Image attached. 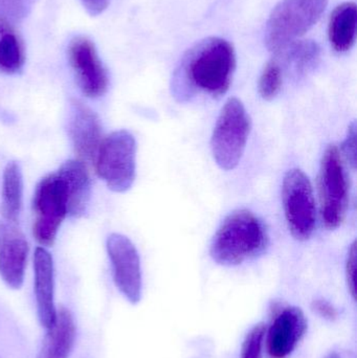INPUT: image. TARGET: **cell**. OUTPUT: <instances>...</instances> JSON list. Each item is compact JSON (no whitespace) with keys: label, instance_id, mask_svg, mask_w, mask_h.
<instances>
[{"label":"cell","instance_id":"obj_5","mask_svg":"<svg viewBox=\"0 0 357 358\" xmlns=\"http://www.w3.org/2000/svg\"><path fill=\"white\" fill-rule=\"evenodd\" d=\"M96 174L111 191L125 193L136 176V141L127 130L103 138L94 159Z\"/></svg>","mask_w":357,"mask_h":358},{"label":"cell","instance_id":"obj_20","mask_svg":"<svg viewBox=\"0 0 357 358\" xmlns=\"http://www.w3.org/2000/svg\"><path fill=\"white\" fill-rule=\"evenodd\" d=\"M282 52L298 71H307L316 64L320 57V48L312 41L295 42Z\"/></svg>","mask_w":357,"mask_h":358},{"label":"cell","instance_id":"obj_2","mask_svg":"<svg viewBox=\"0 0 357 358\" xmlns=\"http://www.w3.org/2000/svg\"><path fill=\"white\" fill-rule=\"evenodd\" d=\"M268 236L263 222L247 210L228 215L212 241V259L224 266H235L261 255Z\"/></svg>","mask_w":357,"mask_h":358},{"label":"cell","instance_id":"obj_8","mask_svg":"<svg viewBox=\"0 0 357 358\" xmlns=\"http://www.w3.org/2000/svg\"><path fill=\"white\" fill-rule=\"evenodd\" d=\"M283 206L289 231L295 239L305 241L316 227V208L314 189L302 170H289L283 180Z\"/></svg>","mask_w":357,"mask_h":358},{"label":"cell","instance_id":"obj_13","mask_svg":"<svg viewBox=\"0 0 357 358\" xmlns=\"http://www.w3.org/2000/svg\"><path fill=\"white\" fill-rule=\"evenodd\" d=\"M34 292L40 325L48 330L57 317L54 304V268L52 255L39 246L34 254Z\"/></svg>","mask_w":357,"mask_h":358},{"label":"cell","instance_id":"obj_28","mask_svg":"<svg viewBox=\"0 0 357 358\" xmlns=\"http://www.w3.org/2000/svg\"><path fill=\"white\" fill-rule=\"evenodd\" d=\"M326 358H342V357H340L339 353L333 352V353H330V355H329L328 357H327Z\"/></svg>","mask_w":357,"mask_h":358},{"label":"cell","instance_id":"obj_1","mask_svg":"<svg viewBox=\"0 0 357 358\" xmlns=\"http://www.w3.org/2000/svg\"><path fill=\"white\" fill-rule=\"evenodd\" d=\"M236 69V55L230 42L212 37L197 43L182 59L176 83L191 92L221 96L232 83Z\"/></svg>","mask_w":357,"mask_h":358},{"label":"cell","instance_id":"obj_9","mask_svg":"<svg viewBox=\"0 0 357 358\" xmlns=\"http://www.w3.org/2000/svg\"><path fill=\"white\" fill-rule=\"evenodd\" d=\"M106 248L115 286L130 304H138L143 296V275L136 245L129 238L115 233L107 238Z\"/></svg>","mask_w":357,"mask_h":358},{"label":"cell","instance_id":"obj_17","mask_svg":"<svg viewBox=\"0 0 357 358\" xmlns=\"http://www.w3.org/2000/svg\"><path fill=\"white\" fill-rule=\"evenodd\" d=\"M356 17L354 2H345L333 10L329 21L328 35L335 52H348L356 43Z\"/></svg>","mask_w":357,"mask_h":358},{"label":"cell","instance_id":"obj_15","mask_svg":"<svg viewBox=\"0 0 357 358\" xmlns=\"http://www.w3.org/2000/svg\"><path fill=\"white\" fill-rule=\"evenodd\" d=\"M45 331L36 358H69L77 338V327L71 311L60 306L54 325Z\"/></svg>","mask_w":357,"mask_h":358},{"label":"cell","instance_id":"obj_10","mask_svg":"<svg viewBox=\"0 0 357 358\" xmlns=\"http://www.w3.org/2000/svg\"><path fill=\"white\" fill-rule=\"evenodd\" d=\"M68 60L81 92L88 98L104 96L109 78L92 40L78 36L68 46Z\"/></svg>","mask_w":357,"mask_h":358},{"label":"cell","instance_id":"obj_6","mask_svg":"<svg viewBox=\"0 0 357 358\" xmlns=\"http://www.w3.org/2000/svg\"><path fill=\"white\" fill-rule=\"evenodd\" d=\"M321 215L328 229L341 227L349 203V182L340 149L330 145L321 162L319 176Z\"/></svg>","mask_w":357,"mask_h":358},{"label":"cell","instance_id":"obj_18","mask_svg":"<svg viewBox=\"0 0 357 358\" xmlns=\"http://www.w3.org/2000/svg\"><path fill=\"white\" fill-rule=\"evenodd\" d=\"M23 176L17 162H8L2 176L0 213L4 220L16 223L22 208Z\"/></svg>","mask_w":357,"mask_h":358},{"label":"cell","instance_id":"obj_25","mask_svg":"<svg viewBox=\"0 0 357 358\" xmlns=\"http://www.w3.org/2000/svg\"><path fill=\"white\" fill-rule=\"evenodd\" d=\"M343 155L354 169L356 167V124L352 123L349 126L347 136L343 144Z\"/></svg>","mask_w":357,"mask_h":358},{"label":"cell","instance_id":"obj_12","mask_svg":"<svg viewBox=\"0 0 357 358\" xmlns=\"http://www.w3.org/2000/svg\"><path fill=\"white\" fill-rule=\"evenodd\" d=\"M29 243L16 223L0 219V278L8 287L20 289L24 282Z\"/></svg>","mask_w":357,"mask_h":358},{"label":"cell","instance_id":"obj_24","mask_svg":"<svg viewBox=\"0 0 357 358\" xmlns=\"http://www.w3.org/2000/svg\"><path fill=\"white\" fill-rule=\"evenodd\" d=\"M346 278H347L348 288L352 298L356 299V243L354 242L346 262Z\"/></svg>","mask_w":357,"mask_h":358},{"label":"cell","instance_id":"obj_16","mask_svg":"<svg viewBox=\"0 0 357 358\" xmlns=\"http://www.w3.org/2000/svg\"><path fill=\"white\" fill-rule=\"evenodd\" d=\"M57 173L66 189L69 216H82L90 199V178L86 164L80 159H69L61 165Z\"/></svg>","mask_w":357,"mask_h":358},{"label":"cell","instance_id":"obj_21","mask_svg":"<svg viewBox=\"0 0 357 358\" xmlns=\"http://www.w3.org/2000/svg\"><path fill=\"white\" fill-rule=\"evenodd\" d=\"M283 84L282 69L277 61L266 64L259 80L260 96L266 101L272 100L281 92Z\"/></svg>","mask_w":357,"mask_h":358},{"label":"cell","instance_id":"obj_26","mask_svg":"<svg viewBox=\"0 0 357 358\" xmlns=\"http://www.w3.org/2000/svg\"><path fill=\"white\" fill-rule=\"evenodd\" d=\"M312 310L320 315L322 319L327 320V321H335L339 317V311L333 306L328 301L324 299H316L312 302Z\"/></svg>","mask_w":357,"mask_h":358},{"label":"cell","instance_id":"obj_19","mask_svg":"<svg viewBox=\"0 0 357 358\" xmlns=\"http://www.w3.org/2000/svg\"><path fill=\"white\" fill-rule=\"evenodd\" d=\"M24 46L12 23L0 17V71L14 75L23 69Z\"/></svg>","mask_w":357,"mask_h":358},{"label":"cell","instance_id":"obj_3","mask_svg":"<svg viewBox=\"0 0 357 358\" xmlns=\"http://www.w3.org/2000/svg\"><path fill=\"white\" fill-rule=\"evenodd\" d=\"M328 0H282L266 23V48L280 54L305 35L322 17Z\"/></svg>","mask_w":357,"mask_h":358},{"label":"cell","instance_id":"obj_11","mask_svg":"<svg viewBox=\"0 0 357 358\" xmlns=\"http://www.w3.org/2000/svg\"><path fill=\"white\" fill-rule=\"evenodd\" d=\"M67 131L80 161L94 163L103 141L102 125L96 113L81 101H71Z\"/></svg>","mask_w":357,"mask_h":358},{"label":"cell","instance_id":"obj_27","mask_svg":"<svg viewBox=\"0 0 357 358\" xmlns=\"http://www.w3.org/2000/svg\"><path fill=\"white\" fill-rule=\"evenodd\" d=\"M110 0H82L84 6L92 16H98L108 6Z\"/></svg>","mask_w":357,"mask_h":358},{"label":"cell","instance_id":"obj_22","mask_svg":"<svg viewBox=\"0 0 357 358\" xmlns=\"http://www.w3.org/2000/svg\"><path fill=\"white\" fill-rule=\"evenodd\" d=\"M265 334L266 327L263 323L254 326L245 336L242 348H241L240 358H262V349H263Z\"/></svg>","mask_w":357,"mask_h":358},{"label":"cell","instance_id":"obj_7","mask_svg":"<svg viewBox=\"0 0 357 358\" xmlns=\"http://www.w3.org/2000/svg\"><path fill=\"white\" fill-rule=\"evenodd\" d=\"M33 234L36 241L44 246L54 243L59 229L68 215L66 189L58 173L41 179L33 197Z\"/></svg>","mask_w":357,"mask_h":358},{"label":"cell","instance_id":"obj_23","mask_svg":"<svg viewBox=\"0 0 357 358\" xmlns=\"http://www.w3.org/2000/svg\"><path fill=\"white\" fill-rule=\"evenodd\" d=\"M37 0H0V17L10 23L22 20L33 8Z\"/></svg>","mask_w":357,"mask_h":358},{"label":"cell","instance_id":"obj_14","mask_svg":"<svg viewBox=\"0 0 357 358\" xmlns=\"http://www.w3.org/2000/svg\"><path fill=\"white\" fill-rule=\"evenodd\" d=\"M307 330V320L301 309L285 307L279 313L268 334V351L272 358L289 357Z\"/></svg>","mask_w":357,"mask_h":358},{"label":"cell","instance_id":"obj_4","mask_svg":"<svg viewBox=\"0 0 357 358\" xmlns=\"http://www.w3.org/2000/svg\"><path fill=\"white\" fill-rule=\"evenodd\" d=\"M251 132V119L245 105L232 98L222 107L211 138L212 153L216 164L226 171L240 163Z\"/></svg>","mask_w":357,"mask_h":358}]
</instances>
